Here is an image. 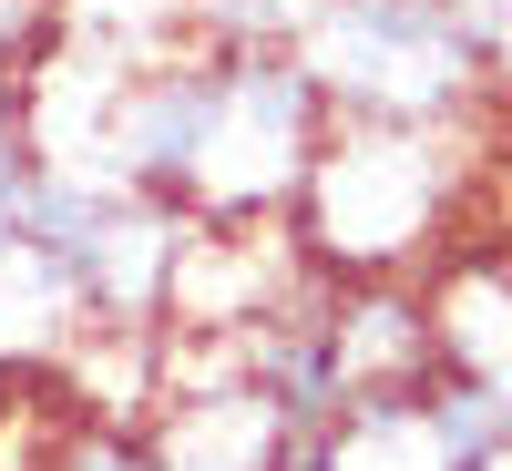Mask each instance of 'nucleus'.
<instances>
[{
	"mask_svg": "<svg viewBox=\"0 0 512 471\" xmlns=\"http://www.w3.org/2000/svg\"><path fill=\"white\" fill-rule=\"evenodd\" d=\"M461 195H472V134L328 113L287 195V236L318 277H420L441 246H461Z\"/></svg>",
	"mask_w": 512,
	"mask_h": 471,
	"instance_id": "f257e3e1",
	"label": "nucleus"
},
{
	"mask_svg": "<svg viewBox=\"0 0 512 471\" xmlns=\"http://www.w3.org/2000/svg\"><path fill=\"white\" fill-rule=\"evenodd\" d=\"M297 72L338 123H431L472 134L492 113L482 41L451 0H308L297 11Z\"/></svg>",
	"mask_w": 512,
	"mask_h": 471,
	"instance_id": "f03ea898",
	"label": "nucleus"
},
{
	"mask_svg": "<svg viewBox=\"0 0 512 471\" xmlns=\"http://www.w3.org/2000/svg\"><path fill=\"white\" fill-rule=\"evenodd\" d=\"M318 134H328V103L297 72V52H216V123H205V164H195L185 216L195 226L287 216Z\"/></svg>",
	"mask_w": 512,
	"mask_h": 471,
	"instance_id": "7ed1b4c3",
	"label": "nucleus"
},
{
	"mask_svg": "<svg viewBox=\"0 0 512 471\" xmlns=\"http://www.w3.org/2000/svg\"><path fill=\"white\" fill-rule=\"evenodd\" d=\"M318 267L297 256L287 216H256V226H185L175 256V287H164V328H195V338H236L256 318H277Z\"/></svg>",
	"mask_w": 512,
	"mask_h": 471,
	"instance_id": "20e7f679",
	"label": "nucleus"
},
{
	"mask_svg": "<svg viewBox=\"0 0 512 471\" xmlns=\"http://www.w3.org/2000/svg\"><path fill=\"white\" fill-rule=\"evenodd\" d=\"M420 308H431V349H441V369L512 390V246H502V236L441 246L431 267H420Z\"/></svg>",
	"mask_w": 512,
	"mask_h": 471,
	"instance_id": "39448f33",
	"label": "nucleus"
},
{
	"mask_svg": "<svg viewBox=\"0 0 512 471\" xmlns=\"http://www.w3.org/2000/svg\"><path fill=\"white\" fill-rule=\"evenodd\" d=\"M297 461L308 471H461L451 441L431 431V410L410 400H349L328 431H297Z\"/></svg>",
	"mask_w": 512,
	"mask_h": 471,
	"instance_id": "423d86ee",
	"label": "nucleus"
},
{
	"mask_svg": "<svg viewBox=\"0 0 512 471\" xmlns=\"http://www.w3.org/2000/svg\"><path fill=\"white\" fill-rule=\"evenodd\" d=\"M41 471H154V451H144V431H123V420L62 410V431L41 441Z\"/></svg>",
	"mask_w": 512,
	"mask_h": 471,
	"instance_id": "0eeeda50",
	"label": "nucleus"
},
{
	"mask_svg": "<svg viewBox=\"0 0 512 471\" xmlns=\"http://www.w3.org/2000/svg\"><path fill=\"white\" fill-rule=\"evenodd\" d=\"M21 185H31V134H21V82L0 72V246L21 236Z\"/></svg>",
	"mask_w": 512,
	"mask_h": 471,
	"instance_id": "6e6552de",
	"label": "nucleus"
},
{
	"mask_svg": "<svg viewBox=\"0 0 512 471\" xmlns=\"http://www.w3.org/2000/svg\"><path fill=\"white\" fill-rule=\"evenodd\" d=\"M482 471H512V451H492V461H482Z\"/></svg>",
	"mask_w": 512,
	"mask_h": 471,
	"instance_id": "1a4fd4ad",
	"label": "nucleus"
}]
</instances>
